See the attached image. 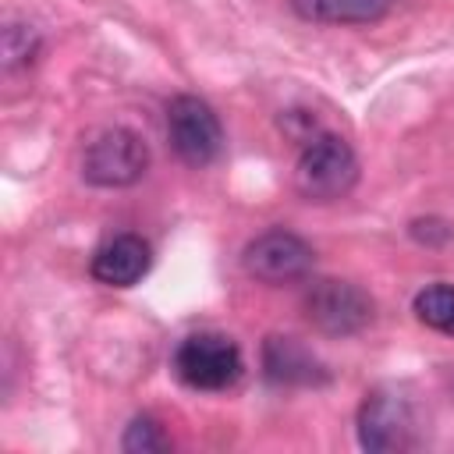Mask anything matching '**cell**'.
<instances>
[{
    "instance_id": "11",
    "label": "cell",
    "mask_w": 454,
    "mask_h": 454,
    "mask_svg": "<svg viewBox=\"0 0 454 454\" xmlns=\"http://www.w3.org/2000/svg\"><path fill=\"white\" fill-rule=\"evenodd\" d=\"M419 323L440 330V333H454V284H429L415 294L411 301Z\"/></svg>"
},
{
    "instance_id": "3",
    "label": "cell",
    "mask_w": 454,
    "mask_h": 454,
    "mask_svg": "<svg viewBox=\"0 0 454 454\" xmlns=\"http://www.w3.org/2000/svg\"><path fill=\"white\" fill-rule=\"evenodd\" d=\"M149 170V145L131 128H103L85 142L82 177L96 188H128Z\"/></svg>"
},
{
    "instance_id": "6",
    "label": "cell",
    "mask_w": 454,
    "mask_h": 454,
    "mask_svg": "<svg viewBox=\"0 0 454 454\" xmlns=\"http://www.w3.org/2000/svg\"><path fill=\"white\" fill-rule=\"evenodd\" d=\"M312 245L305 238H298L294 231L284 227H270L262 234H255L245 252H241V266L252 280L259 284H294L305 280L312 270Z\"/></svg>"
},
{
    "instance_id": "2",
    "label": "cell",
    "mask_w": 454,
    "mask_h": 454,
    "mask_svg": "<svg viewBox=\"0 0 454 454\" xmlns=\"http://www.w3.org/2000/svg\"><path fill=\"white\" fill-rule=\"evenodd\" d=\"M241 369H245L241 348L216 330L192 333L174 351V376L192 390H209V394L227 390L238 383Z\"/></svg>"
},
{
    "instance_id": "5",
    "label": "cell",
    "mask_w": 454,
    "mask_h": 454,
    "mask_svg": "<svg viewBox=\"0 0 454 454\" xmlns=\"http://www.w3.org/2000/svg\"><path fill=\"white\" fill-rule=\"evenodd\" d=\"M167 138L177 160L188 167H209L223 153V128L216 110L192 92H181L167 103Z\"/></svg>"
},
{
    "instance_id": "7",
    "label": "cell",
    "mask_w": 454,
    "mask_h": 454,
    "mask_svg": "<svg viewBox=\"0 0 454 454\" xmlns=\"http://www.w3.org/2000/svg\"><path fill=\"white\" fill-rule=\"evenodd\" d=\"M415 436V411L397 390H372L358 408V443L372 454L404 450Z\"/></svg>"
},
{
    "instance_id": "12",
    "label": "cell",
    "mask_w": 454,
    "mask_h": 454,
    "mask_svg": "<svg viewBox=\"0 0 454 454\" xmlns=\"http://www.w3.org/2000/svg\"><path fill=\"white\" fill-rule=\"evenodd\" d=\"M35 53H39V32L32 25H21V21H7V28H4V64H7V71L21 67V64H32Z\"/></svg>"
},
{
    "instance_id": "13",
    "label": "cell",
    "mask_w": 454,
    "mask_h": 454,
    "mask_svg": "<svg viewBox=\"0 0 454 454\" xmlns=\"http://www.w3.org/2000/svg\"><path fill=\"white\" fill-rule=\"evenodd\" d=\"M121 447L131 450V454H149V450H167L170 440L163 436V429H160V422L153 415H135L131 426L124 429Z\"/></svg>"
},
{
    "instance_id": "8",
    "label": "cell",
    "mask_w": 454,
    "mask_h": 454,
    "mask_svg": "<svg viewBox=\"0 0 454 454\" xmlns=\"http://www.w3.org/2000/svg\"><path fill=\"white\" fill-rule=\"evenodd\" d=\"M262 372L277 387H323L330 380L326 365L298 337L270 333L262 340Z\"/></svg>"
},
{
    "instance_id": "4",
    "label": "cell",
    "mask_w": 454,
    "mask_h": 454,
    "mask_svg": "<svg viewBox=\"0 0 454 454\" xmlns=\"http://www.w3.org/2000/svg\"><path fill=\"white\" fill-rule=\"evenodd\" d=\"M305 319L326 337H355L372 323V298L351 280H312L301 294Z\"/></svg>"
},
{
    "instance_id": "9",
    "label": "cell",
    "mask_w": 454,
    "mask_h": 454,
    "mask_svg": "<svg viewBox=\"0 0 454 454\" xmlns=\"http://www.w3.org/2000/svg\"><path fill=\"white\" fill-rule=\"evenodd\" d=\"M149 262H153L149 241H142L138 234H114L96 248L89 270L106 287H131L149 273Z\"/></svg>"
},
{
    "instance_id": "10",
    "label": "cell",
    "mask_w": 454,
    "mask_h": 454,
    "mask_svg": "<svg viewBox=\"0 0 454 454\" xmlns=\"http://www.w3.org/2000/svg\"><path fill=\"white\" fill-rule=\"evenodd\" d=\"M301 21L316 25H372L390 11V0H287Z\"/></svg>"
},
{
    "instance_id": "1",
    "label": "cell",
    "mask_w": 454,
    "mask_h": 454,
    "mask_svg": "<svg viewBox=\"0 0 454 454\" xmlns=\"http://www.w3.org/2000/svg\"><path fill=\"white\" fill-rule=\"evenodd\" d=\"M358 184V156L348 138L316 131L305 138L294 163V188L309 202H337Z\"/></svg>"
}]
</instances>
